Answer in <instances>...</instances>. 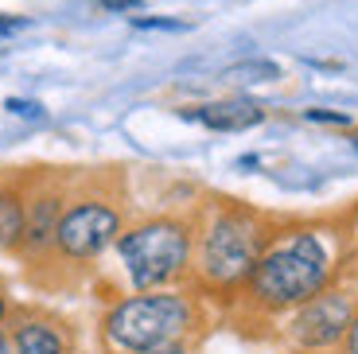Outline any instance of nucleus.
<instances>
[{"instance_id": "f257e3e1", "label": "nucleus", "mask_w": 358, "mask_h": 354, "mask_svg": "<svg viewBox=\"0 0 358 354\" xmlns=\"http://www.w3.org/2000/svg\"><path fill=\"white\" fill-rule=\"evenodd\" d=\"M331 276V249L323 246L320 234H292L280 246H273L250 273L253 296L273 308L304 304Z\"/></svg>"}, {"instance_id": "f03ea898", "label": "nucleus", "mask_w": 358, "mask_h": 354, "mask_svg": "<svg viewBox=\"0 0 358 354\" xmlns=\"http://www.w3.org/2000/svg\"><path fill=\"white\" fill-rule=\"evenodd\" d=\"M191 323V308L183 296H133L117 304L106 319V335L121 351H156L176 343Z\"/></svg>"}, {"instance_id": "7ed1b4c3", "label": "nucleus", "mask_w": 358, "mask_h": 354, "mask_svg": "<svg viewBox=\"0 0 358 354\" xmlns=\"http://www.w3.org/2000/svg\"><path fill=\"white\" fill-rule=\"evenodd\" d=\"M121 249V261L129 269V281L136 288H156V284H168L179 269L187 265L191 253V238L179 222H144L136 230H129L125 238L117 241Z\"/></svg>"}, {"instance_id": "20e7f679", "label": "nucleus", "mask_w": 358, "mask_h": 354, "mask_svg": "<svg viewBox=\"0 0 358 354\" xmlns=\"http://www.w3.org/2000/svg\"><path fill=\"white\" fill-rule=\"evenodd\" d=\"M261 246H265V234L257 222L242 218V214H222L206 230L199 265L215 284H238L257 269Z\"/></svg>"}, {"instance_id": "39448f33", "label": "nucleus", "mask_w": 358, "mask_h": 354, "mask_svg": "<svg viewBox=\"0 0 358 354\" xmlns=\"http://www.w3.org/2000/svg\"><path fill=\"white\" fill-rule=\"evenodd\" d=\"M121 230V218H117L113 206L106 203H78L59 218L55 226V246L63 249L74 261H86V257H98L109 241Z\"/></svg>"}, {"instance_id": "423d86ee", "label": "nucleus", "mask_w": 358, "mask_h": 354, "mask_svg": "<svg viewBox=\"0 0 358 354\" xmlns=\"http://www.w3.org/2000/svg\"><path fill=\"white\" fill-rule=\"evenodd\" d=\"M350 319H355V311H350L347 296H335V292L320 296L315 292L312 300H304V308H300V316H296L292 335L304 346H327L350 327Z\"/></svg>"}, {"instance_id": "0eeeda50", "label": "nucleus", "mask_w": 358, "mask_h": 354, "mask_svg": "<svg viewBox=\"0 0 358 354\" xmlns=\"http://www.w3.org/2000/svg\"><path fill=\"white\" fill-rule=\"evenodd\" d=\"M191 117L203 121L206 129H215V133H245V129L265 121V109L250 98H226V101H210V106L195 109Z\"/></svg>"}, {"instance_id": "6e6552de", "label": "nucleus", "mask_w": 358, "mask_h": 354, "mask_svg": "<svg viewBox=\"0 0 358 354\" xmlns=\"http://www.w3.org/2000/svg\"><path fill=\"white\" fill-rule=\"evenodd\" d=\"M16 354H63V339L47 323H20L16 327Z\"/></svg>"}, {"instance_id": "1a4fd4ad", "label": "nucleus", "mask_w": 358, "mask_h": 354, "mask_svg": "<svg viewBox=\"0 0 358 354\" xmlns=\"http://www.w3.org/2000/svg\"><path fill=\"white\" fill-rule=\"evenodd\" d=\"M24 206H20L16 195H0V249H8L16 246L20 238H24Z\"/></svg>"}, {"instance_id": "9d476101", "label": "nucleus", "mask_w": 358, "mask_h": 354, "mask_svg": "<svg viewBox=\"0 0 358 354\" xmlns=\"http://www.w3.org/2000/svg\"><path fill=\"white\" fill-rule=\"evenodd\" d=\"M226 82H273L280 78V66L268 59H250V62H234V66H226L222 71Z\"/></svg>"}, {"instance_id": "9b49d317", "label": "nucleus", "mask_w": 358, "mask_h": 354, "mask_svg": "<svg viewBox=\"0 0 358 354\" xmlns=\"http://www.w3.org/2000/svg\"><path fill=\"white\" fill-rule=\"evenodd\" d=\"M55 226H59V222H55V199H43V203L36 206V218L24 226V234H27L31 246H43L47 238H55Z\"/></svg>"}, {"instance_id": "f8f14e48", "label": "nucleus", "mask_w": 358, "mask_h": 354, "mask_svg": "<svg viewBox=\"0 0 358 354\" xmlns=\"http://www.w3.org/2000/svg\"><path fill=\"white\" fill-rule=\"evenodd\" d=\"M136 31H187L183 20H164V16H133Z\"/></svg>"}, {"instance_id": "ddd939ff", "label": "nucleus", "mask_w": 358, "mask_h": 354, "mask_svg": "<svg viewBox=\"0 0 358 354\" xmlns=\"http://www.w3.org/2000/svg\"><path fill=\"white\" fill-rule=\"evenodd\" d=\"M8 109L16 117H31V121L43 117V106H39V101H24V98H8Z\"/></svg>"}, {"instance_id": "4468645a", "label": "nucleus", "mask_w": 358, "mask_h": 354, "mask_svg": "<svg viewBox=\"0 0 358 354\" xmlns=\"http://www.w3.org/2000/svg\"><path fill=\"white\" fill-rule=\"evenodd\" d=\"M308 121H323V125H350L347 113H335V109H308Z\"/></svg>"}, {"instance_id": "2eb2a0df", "label": "nucleus", "mask_w": 358, "mask_h": 354, "mask_svg": "<svg viewBox=\"0 0 358 354\" xmlns=\"http://www.w3.org/2000/svg\"><path fill=\"white\" fill-rule=\"evenodd\" d=\"M24 27H27V16H4V12H0V36H16Z\"/></svg>"}, {"instance_id": "dca6fc26", "label": "nucleus", "mask_w": 358, "mask_h": 354, "mask_svg": "<svg viewBox=\"0 0 358 354\" xmlns=\"http://www.w3.org/2000/svg\"><path fill=\"white\" fill-rule=\"evenodd\" d=\"M106 12H136L141 8V0H98Z\"/></svg>"}, {"instance_id": "f3484780", "label": "nucleus", "mask_w": 358, "mask_h": 354, "mask_svg": "<svg viewBox=\"0 0 358 354\" xmlns=\"http://www.w3.org/2000/svg\"><path fill=\"white\" fill-rule=\"evenodd\" d=\"M347 354H358V316L350 319V327H347Z\"/></svg>"}, {"instance_id": "a211bd4d", "label": "nucleus", "mask_w": 358, "mask_h": 354, "mask_svg": "<svg viewBox=\"0 0 358 354\" xmlns=\"http://www.w3.org/2000/svg\"><path fill=\"white\" fill-rule=\"evenodd\" d=\"M133 354H183L176 343H168V346H156V351H133Z\"/></svg>"}, {"instance_id": "6ab92c4d", "label": "nucleus", "mask_w": 358, "mask_h": 354, "mask_svg": "<svg viewBox=\"0 0 358 354\" xmlns=\"http://www.w3.org/2000/svg\"><path fill=\"white\" fill-rule=\"evenodd\" d=\"M0 354H8V343H4V339H0Z\"/></svg>"}, {"instance_id": "aec40b11", "label": "nucleus", "mask_w": 358, "mask_h": 354, "mask_svg": "<svg viewBox=\"0 0 358 354\" xmlns=\"http://www.w3.org/2000/svg\"><path fill=\"white\" fill-rule=\"evenodd\" d=\"M0 319H4V296H0Z\"/></svg>"}, {"instance_id": "412c9836", "label": "nucleus", "mask_w": 358, "mask_h": 354, "mask_svg": "<svg viewBox=\"0 0 358 354\" xmlns=\"http://www.w3.org/2000/svg\"><path fill=\"white\" fill-rule=\"evenodd\" d=\"M355 148H358V144H355Z\"/></svg>"}]
</instances>
